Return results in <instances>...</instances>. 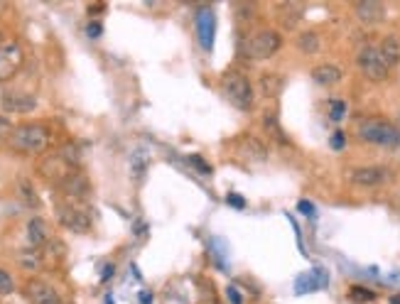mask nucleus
Listing matches in <instances>:
<instances>
[{
    "label": "nucleus",
    "mask_w": 400,
    "mask_h": 304,
    "mask_svg": "<svg viewBox=\"0 0 400 304\" xmlns=\"http://www.w3.org/2000/svg\"><path fill=\"white\" fill-rule=\"evenodd\" d=\"M8 145L17 152H25V155H40L50 145V130L40 123L17 125L8 138Z\"/></svg>",
    "instance_id": "1"
},
{
    "label": "nucleus",
    "mask_w": 400,
    "mask_h": 304,
    "mask_svg": "<svg viewBox=\"0 0 400 304\" xmlns=\"http://www.w3.org/2000/svg\"><path fill=\"white\" fill-rule=\"evenodd\" d=\"M359 138L364 140V143L378 145V147H400V128L378 118L361 120Z\"/></svg>",
    "instance_id": "2"
},
{
    "label": "nucleus",
    "mask_w": 400,
    "mask_h": 304,
    "mask_svg": "<svg viewBox=\"0 0 400 304\" xmlns=\"http://www.w3.org/2000/svg\"><path fill=\"white\" fill-rule=\"evenodd\" d=\"M221 86H224V94L231 101V106H236L238 110L253 108V86H250L248 76H243L241 71H226Z\"/></svg>",
    "instance_id": "3"
},
{
    "label": "nucleus",
    "mask_w": 400,
    "mask_h": 304,
    "mask_svg": "<svg viewBox=\"0 0 400 304\" xmlns=\"http://www.w3.org/2000/svg\"><path fill=\"white\" fill-rule=\"evenodd\" d=\"M280 47H283L280 32L260 30V32H255V35H250L248 42H245V57L253 61H265V59H271Z\"/></svg>",
    "instance_id": "4"
},
{
    "label": "nucleus",
    "mask_w": 400,
    "mask_h": 304,
    "mask_svg": "<svg viewBox=\"0 0 400 304\" xmlns=\"http://www.w3.org/2000/svg\"><path fill=\"white\" fill-rule=\"evenodd\" d=\"M57 219L64 229L74 231V233H86L91 229V214L86 211V206L76 204L71 199L57 204Z\"/></svg>",
    "instance_id": "5"
},
{
    "label": "nucleus",
    "mask_w": 400,
    "mask_h": 304,
    "mask_svg": "<svg viewBox=\"0 0 400 304\" xmlns=\"http://www.w3.org/2000/svg\"><path fill=\"white\" fill-rule=\"evenodd\" d=\"M359 69L366 74V79L383 81L385 76H388L390 66L385 64V59H383V55H380L378 47L369 45V47H364V50L359 52Z\"/></svg>",
    "instance_id": "6"
},
{
    "label": "nucleus",
    "mask_w": 400,
    "mask_h": 304,
    "mask_svg": "<svg viewBox=\"0 0 400 304\" xmlns=\"http://www.w3.org/2000/svg\"><path fill=\"white\" fill-rule=\"evenodd\" d=\"M22 66V50L20 45L10 42V45L0 47V84L17 74V69Z\"/></svg>",
    "instance_id": "7"
},
{
    "label": "nucleus",
    "mask_w": 400,
    "mask_h": 304,
    "mask_svg": "<svg viewBox=\"0 0 400 304\" xmlns=\"http://www.w3.org/2000/svg\"><path fill=\"white\" fill-rule=\"evenodd\" d=\"M197 35H199V45L206 52L214 47V35H216V15L211 8H199L197 10Z\"/></svg>",
    "instance_id": "8"
},
{
    "label": "nucleus",
    "mask_w": 400,
    "mask_h": 304,
    "mask_svg": "<svg viewBox=\"0 0 400 304\" xmlns=\"http://www.w3.org/2000/svg\"><path fill=\"white\" fill-rule=\"evenodd\" d=\"M57 187H59V189L64 191L66 199H71V201H81L89 196V180H86V175L79 170L69 172Z\"/></svg>",
    "instance_id": "9"
},
{
    "label": "nucleus",
    "mask_w": 400,
    "mask_h": 304,
    "mask_svg": "<svg viewBox=\"0 0 400 304\" xmlns=\"http://www.w3.org/2000/svg\"><path fill=\"white\" fill-rule=\"evenodd\" d=\"M0 106L6 113H30V110L37 108V99L25 91H6L3 99H0Z\"/></svg>",
    "instance_id": "10"
},
{
    "label": "nucleus",
    "mask_w": 400,
    "mask_h": 304,
    "mask_svg": "<svg viewBox=\"0 0 400 304\" xmlns=\"http://www.w3.org/2000/svg\"><path fill=\"white\" fill-rule=\"evenodd\" d=\"M25 297L30 299V304H62L59 292L42 280H30L25 284Z\"/></svg>",
    "instance_id": "11"
},
{
    "label": "nucleus",
    "mask_w": 400,
    "mask_h": 304,
    "mask_svg": "<svg viewBox=\"0 0 400 304\" xmlns=\"http://www.w3.org/2000/svg\"><path fill=\"white\" fill-rule=\"evenodd\" d=\"M390 172L383 167H359V170L351 172V182L359 187H378L383 182H388Z\"/></svg>",
    "instance_id": "12"
},
{
    "label": "nucleus",
    "mask_w": 400,
    "mask_h": 304,
    "mask_svg": "<svg viewBox=\"0 0 400 304\" xmlns=\"http://www.w3.org/2000/svg\"><path fill=\"white\" fill-rule=\"evenodd\" d=\"M356 17L364 25H380L385 20V6L376 3V0H361V3H356Z\"/></svg>",
    "instance_id": "13"
},
{
    "label": "nucleus",
    "mask_w": 400,
    "mask_h": 304,
    "mask_svg": "<svg viewBox=\"0 0 400 304\" xmlns=\"http://www.w3.org/2000/svg\"><path fill=\"white\" fill-rule=\"evenodd\" d=\"M312 81H317L320 86H334L341 81V69L334 64H320L312 69Z\"/></svg>",
    "instance_id": "14"
},
{
    "label": "nucleus",
    "mask_w": 400,
    "mask_h": 304,
    "mask_svg": "<svg viewBox=\"0 0 400 304\" xmlns=\"http://www.w3.org/2000/svg\"><path fill=\"white\" fill-rule=\"evenodd\" d=\"M27 240L35 250H40L42 245L50 240V233H47V224L42 219H30L27 224Z\"/></svg>",
    "instance_id": "15"
},
{
    "label": "nucleus",
    "mask_w": 400,
    "mask_h": 304,
    "mask_svg": "<svg viewBox=\"0 0 400 304\" xmlns=\"http://www.w3.org/2000/svg\"><path fill=\"white\" fill-rule=\"evenodd\" d=\"M378 50H380V55H383V59H385V64L388 66H395V64H400V40L398 37H383L380 40V45H378Z\"/></svg>",
    "instance_id": "16"
},
{
    "label": "nucleus",
    "mask_w": 400,
    "mask_h": 304,
    "mask_svg": "<svg viewBox=\"0 0 400 304\" xmlns=\"http://www.w3.org/2000/svg\"><path fill=\"white\" fill-rule=\"evenodd\" d=\"M283 86H285V81H283L280 74L260 76V91H263V96H268V99H276V96L283 91Z\"/></svg>",
    "instance_id": "17"
},
{
    "label": "nucleus",
    "mask_w": 400,
    "mask_h": 304,
    "mask_svg": "<svg viewBox=\"0 0 400 304\" xmlns=\"http://www.w3.org/2000/svg\"><path fill=\"white\" fill-rule=\"evenodd\" d=\"M145 167H148V155L143 150H136V152L130 155V175H133V180L141 182L143 175H145Z\"/></svg>",
    "instance_id": "18"
},
{
    "label": "nucleus",
    "mask_w": 400,
    "mask_h": 304,
    "mask_svg": "<svg viewBox=\"0 0 400 304\" xmlns=\"http://www.w3.org/2000/svg\"><path fill=\"white\" fill-rule=\"evenodd\" d=\"M297 47H300L305 55H315V52H320V35L317 32H302L300 37H297Z\"/></svg>",
    "instance_id": "19"
},
{
    "label": "nucleus",
    "mask_w": 400,
    "mask_h": 304,
    "mask_svg": "<svg viewBox=\"0 0 400 304\" xmlns=\"http://www.w3.org/2000/svg\"><path fill=\"white\" fill-rule=\"evenodd\" d=\"M300 17H302V8L292 6V3H287V6L280 8V20H283V25H285L287 30H290V27H295L297 22H300Z\"/></svg>",
    "instance_id": "20"
},
{
    "label": "nucleus",
    "mask_w": 400,
    "mask_h": 304,
    "mask_svg": "<svg viewBox=\"0 0 400 304\" xmlns=\"http://www.w3.org/2000/svg\"><path fill=\"white\" fill-rule=\"evenodd\" d=\"M17 191H20V199L25 201L27 206H32V209H37L40 206V199H37V191L32 189V184L27 180H20V184H17Z\"/></svg>",
    "instance_id": "21"
},
{
    "label": "nucleus",
    "mask_w": 400,
    "mask_h": 304,
    "mask_svg": "<svg viewBox=\"0 0 400 304\" xmlns=\"http://www.w3.org/2000/svg\"><path fill=\"white\" fill-rule=\"evenodd\" d=\"M17 263L22 265L25 270H37L42 265V258H40V250H22L20 258H17Z\"/></svg>",
    "instance_id": "22"
},
{
    "label": "nucleus",
    "mask_w": 400,
    "mask_h": 304,
    "mask_svg": "<svg viewBox=\"0 0 400 304\" xmlns=\"http://www.w3.org/2000/svg\"><path fill=\"white\" fill-rule=\"evenodd\" d=\"M322 284H324V280H315V273H310V275H302V277L297 280L295 289H297V294H302V292H310V289L322 287Z\"/></svg>",
    "instance_id": "23"
},
{
    "label": "nucleus",
    "mask_w": 400,
    "mask_h": 304,
    "mask_svg": "<svg viewBox=\"0 0 400 304\" xmlns=\"http://www.w3.org/2000/svg\"><path fill=\"white\" fill-rule=\"evenodd\" d=\"M349 297L354 299V302H373L376 294L371 292V289H366V287H351L349 289Z\"/></svg>",
    "instance_id": "24"
},
{
    "label": "nucleus",
    "mask_w": 400,
    "mask_h": 304,
    "mask_svg": "<svg viewBox=\"0 0 400 304\" xmlns=\"http://www.w3.org/2000/svg\"><path fill=\"white\" fill-rule=\"evenodd\" d=\"M263 125H265V130H268V133H273L278 140H280V143H285V135H283V130H280V125H278L276 115H265Z\"/></svg>",
    "instance_id": "25"
},
{
    "label": "nucleus",
    "mask_w": 400,
    "mask_h": 304,
    "mask_svg": "<svg viewBox=\"0 0 400 304\" xmlns=\"http://www.w3.org/2000/svg\"><path fill=\"white\" fill-rule=\"evenodd\" d=\"M344 110H346V103H344V101L334 99V101L329 103V115H331V120H336V123H339V120L344 118Z\"/></svg>",
    "instance_id": "26"
},
{
    "label": "nucleus",
    "mask_w": 400,
    "mask_h": 304,
    "mask_svg": "<svg viewBox=\"0 0 400 304\" xmlns=\"http://www.w3.org/2000/svg\"><path fill=\"white\" fill-rule=\"evenodd\" d=\"M13 289H15V284H13V277L6 273V270H0V294H10Z\"/></svg>",
    "instance_id": "27"
},
{
    "label": "nucleus",
    "mask_w": 400,
    "mask_h": 304,
    "mask_svg": "<svg viewBox=\"0 0 400 304\" xmlns=\"http://www.w3.org/2000/svg\"><path fill=\"white\" fill-rule=\"evenodd\" d=\"M226 299H229V304H243V297H241V292H238V287H226Z\"/></svg>",
    "instance_id": "28"
},
{
    "label": "nucleus",
    "mask_w": 400,
    "mask_h": 304,
    "mask_svg": "<svg viewBox=\"0 0 400 304\" xmlns=\"http://www.w3.org/2000/svg\"><path fill=\"white\" fill-rule=\"evenodd\" d=\"M13 130H15V128H13L10 120H8L6 115H0V140H3V138H10Z\"/></svg>",
    "instance_id": "29"
},
{
    "label": "nucleus",
    "mask_w": 400,
    "mask_h": 304,
    "mask_svg": "<svg viewBox=\"0 0 400 304\" xmlns=\"http://www.w3.org/2000/svg\"><path fill=\"white\" fill-rule=\"evenodd\" d=\"M331 147H334V150L344 147V133H334V135H331Z\"/></svg>",
    "instance_id": "30"
},
{
    "label": "nucleus",
    "mask_w": 400,
    "mask_h": 304,
    "mask_svg": "<svg viewBox=\"0 0 400 304\" xmlns=\"http://www.w3.org/2000/svg\"><path fill=\"white\" fill-rule=\"evenodd\" d=\"M86 35H89V37H99L101 35V25H99V22H89V27H86Z\"/></svg>",
    "instance_id": "31"
},
{
    "label": "nucleus",
    "mask_w": 400,
    "mask_h": 304,
    "mask_svg": "<svg viewBox=\"0 0 400 304\" xmlns=\"http://www.w3.org/2000/svg\"><path fill=\"white\" fill-rule=\"evenodd\" d=\"M190 162H192V165L197 167V170H201V172H209V165H204V162H201V157L192 155V157H190Z\"/></svg>",
    "instance_id": "32"
},
{
    "label": "nucleus",
    "mask_w": 400,
    "mask_h": 304,
    "mask_svg": "<svg viewBox=\"0 0 400 304\" xmlns=\"http://www.w3.org/2000/svg\"><path fill=\"white\" fill-rule=\"evenodd\" d=\"M226 199H229V204H231V206H236V209H243V199H241L238 194H229V196H226Z\"/></svg>",
    "instance_id": "33"
},
{
    "label": "nucleus",
    "mask_w": 400,
    "mask_h": 304,
    "mask_svg": "<svg viewBox=\"0 0 400 304\" xmlns=\"http://www.w3.org/2000/svg\"><path fill=\"white\" fill-rule=\"evenodd\" d=\"M300 211H305V214H315L312 204H307V201H300Z\"/></svg>",
    "instance_id": "34"
},
{
    "label": "nucleus",
    "mask_w": 400,
    "mask_h": 304,
    "mask_svg": "<svg viewBox=\"0 0 400 304\" xmlns=\"http://www.w3.org/2000/svg\"><path fill=\"white\" fill-rule=\"evenodd\" d=\"M141 302L143 304H152V294L150 292H141Z\"/></svg>",
    "instance_id": "35"
},
{
    "label": "nucleus",
    "mask_w": 400,
    "mask_h": 304,
    "mask_svg": "<svg viewBox=\"0 0 400 304\" xmlns=\"http://www.w3.org/2000/svg\"><path fill=\"white\" fill-rule=\"evenodd\" d=\"M110 275H113V265H106V268H103V277H101V280H110Z\"/></svg>",
    "instance_id": "36"
},
{
    "label": "nucleus",
    "mask_w": 400,
    "mask_h": 304,
    "mask_svg": "<svg viewBox=\"0 0 400 304\" xmlns=\"http://www.w3.org/2000/svg\"><path fill=\"white\" fill-rule=\"evenodd\" d=\"M388 304H400V294H393V297H390V302Z\"/></svg>",
    "instance_id": "37"
},
{
    "label": "nucleus",
    "mask_w": 400,
    "mask_h": 304,
    "mask_svg": "<svg viewBox=\"0 0 400 304\" xmlns=\"http://www.w3.org/2000/svg\"><path fill=\"white\" fill-rule=\"evenodd\" d=\"M398 128H400V113H398Z\"/></svg>",
    "instance_id": "38"
},
{
    "label": "nucleus",
    "mask_w": 400,
    "mask_h": 304,
    "mask_svg": "<svg viewBox=\"0 0 400 304\" xmlns=\"http://www.w3.org/2000/svg\"><path fill=\"white\" fill-rule=\"evenodd\" d=\"M0 42H3V35H0ZM0 47H3V45H0Z\"/></svg>",
    "instance_id": "39"
}]
</instances>
